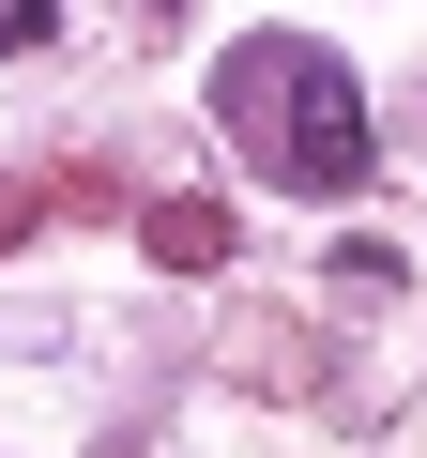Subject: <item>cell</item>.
Wrapping results in <instances>:
<instances>
[{"label":"cell","mask_w":427,"mask_h":458,"mask_svg":"<svg viewBox=\"0 0 427 458\" xmlns=\"http://www.w3.org/2000/svg\"><path fill=\"white\" fill-rule=\"evenodd\" d=\"M62 31V0H0V47H46Z\"/></svg>","instance_id":"3957f363"},{"label":"cell","mask_w":427,"mask_h":458,"mask_svg":"<svg viewBox=\"0 0 427 458\" xmlns=\"http://www.w3.org/2000/svg\"><path fill=\"white\" fill-rule=\"evenodd\" d=\"M138 245H153L168 276H214V260H230V199H153V214H138Z\"/></svg>","instance_id":"7a4b0ae2"},{"label":"cell","mask_w":427,"mask_h":458,"mask_svg":"<svg viewBox=\"0 0 427 458\" xmlns=\"http://www.w3.org/2000/svg\"><path fill=\"white\" fill-rule=\"evenodd\" d=\"M46 229V183H0V245H31Z\"/></svg>","instance_id":"277c9868"},{"label":"cell","mask_w":427,"mask_h":458,"mask_svg":"<svg viewBox=\"0 0 427 458\" xmlns=\"http://www.w3.org/2000/svg\"><path fill=\"white\" fill-rule=\"evenodd\" d=\"M214 107H230V138H245L290 199H351V183H366V77H351L336 47L245 31L230 77H214Z\"/></svg>","instance_id":"6da1fadb"}]
</instances>
